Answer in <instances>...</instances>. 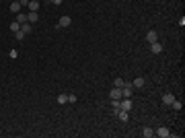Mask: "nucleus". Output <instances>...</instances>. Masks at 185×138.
Listing matches in <instances>:
<instances>
[{
	"instance_id": "1",
	"label": "nucleus",
	"mask_w": 185,
	"mask_h": 138,
	"mask_svg": "<svg viewBox=\"0 0 185 138\" xmlns=\"http://www.w3.org/2000/svg\"><path fill=\"white\" fill-rule=\"evenodd\" d=\"M72 25V17H60V21H58V25H56V29H62V27H70Z\"/></svg>"
},
{
	"instance_id": "2",
	"label": "nucleus",
	"mask_w": 185,
	"mask_h": 138,
	"mask_svg": "<svg viewBox=\"0 0 185 138\" xmlns=\"http://www.w3.org/2000/svg\"><path fill=\"white\" fill-rule=\"evenodd\" d=\"M154 136L169 138V136H171V130H169V128H165V126H160V128H156V130H154Z\"/></svg>"
},
{
	"instance_id": "3",
	"label": "nucleus",
	"mask_w": 185,
	"mask_h": 138,
	"mask_svg": "<svg viewBox=\"0 0 185 138\" xmlns=\"http://www.w3.org/2000/svg\"><path fill=\"white\" fill-rule=\"evenodd\" d=\"M146 41H148V46H150V44H154V41H158V33H156L154 29H150V31L146 33Z\"/></svg>"
},
{
	"instance_id": "4",
	"label": "nucleus",
	"mask_w": 185,
	"mask_h": 138,
	"mask_svg": "<svg viewBox=\"0 0 185 138\" xmlns=\"http://www.w3.org/2000/svg\"><path fill=\"white\" fill-rule=\"evenodd\" d=\"M119 109L132 111V99H119Z\"/></svg>"
},
{
	"instance_id": "5",
	"label": "nucleus",
	"mask_w": 185,
	"mask_h": 138,
	"mask_svg": "<svg viewBox=\"0 0 185 138\" xmlns=\"http://www.w3.org/2000/svg\"><path fill=\"white\" fill-rule=\"evenodd\" d=\"M115 115H117L121 122H128V120H130V111H126V109H117Z\"/></svg>"
},
{
	"instance_id": "6",
	"label": "nucleus",
	"mask_w": 185,
	"mask_h": 138,
	"mask_svg": "<svg viewBox=\"0 0 185 138\" xmlns=\"http://www.w3.org/2000/svg\"><path fill=\"white\" fill-rule=\"evenodd\" d=\"M150 52H152V54H160V52H163V44H160V41L150 44Z\"/></svg>"
},
{
	"instance_id": "7",
	"label": "nucleus",
	"mask_w": 185,
	"mask_h": 138,
	"mask_svg": "<svg viewBox=\"0 0 185 138\" xmlns=\"http://www.w3.org/2000/svg\"><path fill=\"white\" fill-rule=\"evenodd\" d=\"M132 85H134V89H142V87L146 85V81H144L142 76H136V78L132 81Z\"/></svg>"
},
{
	"instance_id": "8",
	"label": "nucleus",
	"mask_w": 185,
	"mask_h": 138,
	"mask_svg": "<svg viewBox=\"0 0 185 138\" xmlns=\"http://www.w3.org/2000/svg\"><path fill=\"white\" fill-rule=\"evenodd\" d=\"M173 101H175V95H173V93H165V95H163V103H165V105H171Z\"/></svg>"
},
{
	"instance_id": "9",
	"label": "nucleus",
	"mask_w": 185,
	"mask_h": 138,
	"mask_svg": "<svg viewBox=\"0 0 185 138\" xmlns=\"http://www.w3.org/2000/svg\"><path fill=\"white\" fill-rule=\"evenodd\" d=\"M109 97H111V99H121V89H119V87H113L111 93H109Z\"/></svg>"
},
{
	"instance_id": "10",
	"label": "nucleus",
	"mask_w": 185,
	"mask_h": 138,
	"mask_svg": "<svg viewBox=\"0 0 185 138\" xmlns=\"http://www.w3.org/2000/svg\"><path fill=\"white\" fill-rule=\"evenodd\" d=\"M10 12H14V15L21 12V2H19V0H12V2H10Z\"/></svg>"
},
{
	"instance_id": "11",
	"label": "nucleus",
	"mask_w": 185,
	"mask_h": 138,
	"mask_svg": "<svg viewBox=\"0 0 185 138\" xmlns=\"http://www.w3.org/2000/svg\"><path fill=\"white\" fill-rule=\"evenodd\" d=\"M27 6H29V10H31V12H37V10H39V0H29V4H27Z\"/></svg>"
},
{
	"instance_id": "12",
	"label": "nucleus",
	"mask_w": 185,
	"mask_h": 138,
	"mask_svg": "<svg viewBox=\"0 0 185 138\" xmlns=\"http://www.w3.org/2000/svg\"><path fill=\"white\" fill-rule=\"evenodd\" d=\"M27 21H29L31 25H35V23L39 21V15H37V12H29V15H27Z\"/></svg>"
},
{
	"instance_id": "13",
	"label": "nucleus",
	"mask_w": 185,
	"mask_h": 138,
	"mask_svg": "<svg viewBox=\"0 0 185 138\" xmlns=\"http://www.w3.org/2000/svg\"><path fill=\"white\" fill-rule=\"evenodd\" d=\"M142 136H144V138H152V136H154V130H152V128H148V126H146V128H144V130H142Z\"/></svg>"
},
{
	"instance_id": "14",
	"label": "nucleus",
	"mask_w": 185,
	"mask_h": 138,
	"mask_svg": "<svg viewBox=\"0 0 185 138\" xmlns=\"http://www.w3.org/2000/svg\"><path fill=\"white\" fill-rule=\"evenodd\" d=\"M31 29H33V25H31V23H23V25H21V31H23L25 35H27V33H31Z\"/></svg>"
},
{
	"instance_id": "15",
	"label": "nucleus",
	"mask_w": 185,
	"mask_h": 138,
	"mask_svg": "<svg viewBox=\"0 0 185 138\" xmlns=\"http://www.w3.org/2000/svg\"><path fill=\"white\" fill-rule=\"evenodd\" d=\"M17 21H19L21 25H23V23H29V21H27V15H25V12H17Z\"/></svg>"
},
{
	"instance_id": "16",
	"label": "nucleus",
	"mask_w": 185,
	"mask_h": 138,
	"mask_svg": "<svg viewBox=\"0 0 185 138\" xmlns=\"http://www.w3.org/2000/svg\"><path fill=\"white\" fill-rule=\"evenodd\" d=\"M171 107H173V109H175V111H181V107H183V103H181V101H179V99H175V101H173V103H171Z\"/></svg>"
},
{
	"instance_id": "17",
	"label": "nucleus",
	"mask_w": 185,
	"mask_h": 138,
	"mask_svg": "<svg viewBox=\"0 0 185 138\" xmlns=\"http://www.w3.org/2000/svg\"><path fill=\"white\" fill-rule=\"evenodd\" d=\"M56 101H58L60 105H64V103L68 101V95H64V93H62V95H58V99H56Z\"/></svg>"
},
{
	"instance_id": "18",
	"label": "nucleus",
	"mask_w": 185,
	"mask_h": 138,
	"mask_svg": "<svg viewBox=\"0 0 185 138\" xmlns=\"http://www.w3.org/2000/svg\"><path fill=\"white\" fill-rule=\"evenodd\" d=\"M19 29H21V23L19 21H12L10 23V31H19Z\"/></svg>"
},
{
	"instance_id": "19",
	"label": "nucleus",
	"mask_w": 185,
	"mask_h": 138,
	"mask_svg": "<svg viewBox=\"0 0 185 138\" xmlns=\"http://www.w3.org/2000/svg\"><path fill=\"white\" fill-rule=\"evenodd\" d=\"M14 37H17V41H23V39H25V33L19 29V31H14Z\"/></svg>"
},
{
	"instance_id": "20",
	"label": "nucleus",
	"mask_w": 185,
	"mask_h": 138,
	"mask_svg": "<svg viewBox=\"0 0 185 138\" xmlns=\"http://www.w3.org/2000/svg\"><path fill=\"white\" fill-rule=\"evenodd\" d=\"M124 85H126V81H124V78H115V87H119V89H121Z\"/></svg>"
},
{
	"instance_id": "21",
	"label": "nucleus",
	"mask_w": 185,
	"mask_h": 138,
	"mask_svg": "<svg viewBox=\"0 0 185 138\" xmlns=\"http://www.w3.org/2000/svg\"><path fill=\"white\" fill-rule=\"evenodd\" d=\"M68 103H76V95H68Z\"/></svg>"
},
{
	"instance_id": "22",
	"label": "nucleus",
	"mask_w": 185,
	"mask_h": 138,
	"mask_svg": "<svg viewBox=\"0 0 185 138\" xmlns=\"http://www.w3.org/2000/svg\"><path fill=\"white\" fill-rule=\"evenodd\" d=\"M8 56H10V58H17V56H19V52H17V49H10V54H8Z\"/></svg>"
},
{
	"instance_id": "23",
	"label": "nucleus",
	"mask_w": 185,
	"mask_h": 138,
	"mask_svg": "<svg viewBox=\"0 0 185 138\" xmlns=\"http://www.w3.org/2000/svg\"><path fill=\"white\" fill-rule=\"evenodd\" d=\"M19 2H21V6H27L29 4V0H19Z\"/></svg>"
},
{
	"instance_id": "24",
	"label": "nucleus",
	"mask_w": 185,
	"mask_h": 138,
	"mask_svg": "<svg viewBox=\"0 0 185 138\" xmlns=\"http://www.w3.org/2000/svg\"><path fill=\"white\" fill-rule=\"evenodd\" d=\"M62 2H64V0H51V4H56V6H58V4H62Z\"/></svg>"
}]
</instances>
